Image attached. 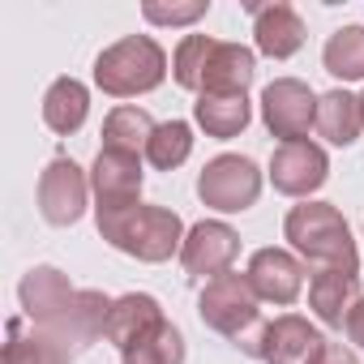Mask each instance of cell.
Wrapping results in <instances>:
<instances>
[{
	"instance_id": "cell-28",
	"label": "cell",
	"mask_w": 364,
	"mask_h": 364,
	"mask_svg": "<svg viewBox=\"0 0 364 364\" xmlns=\"http://www.w3.org/2000/svg\"><path fill=\"white\" fill-rule=\"evenodd\" d=\"M210 14V0H185V5H163V0H146L141 5V18L154 22V26H193L198 18Z\"/></svg>"
},
{
	"instance_id": "cell-26",
	"label": "cell",
	"mask_w": 364,
	"mask_h": 364,
	"mask_svg": "<svg viewBox=\"0 0 364 364\" xmlns=\"http://www.w3.org/2000/svg\"><path fill=\"white\" fill-rule=\"evenodd\" d=\"M189 154H193V129H189L185 120L159 124L154 137H150V146H146V159H150V167H159V171H176Z\"/></svg>"
},
{
	"instance_id": "cell-20",
	"label": "cell",
	"mask_w": 364,
	"mask_h": 364,
	"mask_svg": "<svg viewBox=\"0 0 364 364\" xmlns=\"http://www.w3.org/2000/svg\"><path fill=\"white\" fill-rule=\"evenodd\" d=\"M193 120L206 129V137H240L253 120V107H249V95H198L193 103Z\"/></svg>"
},
{
	"instance_id": "cell-16",
	"label": "cell",
	"mask_w": 364,
	"mask_h": 364,
	"mask_svg": "<svg viewBox=\"0 0 364 364\" xmlns=\"http://www.w3.org/2000/svg\"><path fill=\"white\" fill-rule=\"evenodd\" d=\"M253 9V39L257 52L270 60H287L304 48V22L291 5L274 0V5H249Z\"/></svg>"
},
{
	"instance_id": "cell-6",
	"label": "cell",
	"mask_w": 364,
	"mask_h": 364,
	"mask_svg": "<svg viewBox=\"0 0 364 364\" xmlns=\"http://www.w3.org/2000/svg\"><path fill=\"white\" fill-rule=\"evenodd\" d=\"M262 120L279 146L309 141V129H317V95L300 77H274L262 90Z\"/></svg>"
},
{
	"instance_id": "cell-5",
	"label": "cell",
	"mask_w": 364,
	"mask_h": 364,
	"mask_svg": "<svg viewBox=\"0 0 364 364\" xmlns=\"http://www.w3.org/2000/svg\"><path fill=\"white\" fill-rule=\"evenodd\" d=\"M198 198L202 206L210 210H223V215H240L249 210L257 198H262V171L253 159L245 154H219L202 167L198 176Z\"/></svg>"
},
{
	"instance_id": "cell-17",
	"label": "cell",
	"mask_w": 364,
	"mask_h": 364,
	"mask_svg": "<svg viewBox=\"0 0 364 364\" xmlns=\"http://www.w3.org/2000/svg\"><path fill=\"white\" fill-rule=\"evenodd\" d=\"M355 300H360V270H317L309 279V309L321 326L343 330Z\"/></svg>"
},
{
	"instance_id": "cell-25",
	"label": "cell",
	"mask_w": 364,
	"mask_h": 364,
	"mask_svg": "<svg viewBox=\"0 0 364 364\" xmlns=\"http://www.w3.org/2000/svg\"><path fill=\"white\" fill-rule=\"evenodd\" d=\"M215 43L219 39H210V35H185V39H180V48L171 52V77H176V86L202 95V77H206V60H210Z\"/></svg>"
},
{
	"instance_id": "cell-31",
	"label": "cell",
	"mask_w": 364,
	"mask_h": 364,
	"mask_svg": "<svg viewBox=\"0 0 364 364\" xmlns=\"http://www.w3.org/2000/svg\"><path fill=\"white\" fill-rule=\"evenodd\" d=\"M360 112H364V95H360Z\"/></svg>"
},
{
	"instance_id": "cell-1",
	"label": "cell",
	"mask_w": 364,
	"mask_h": 364,
	"mask_svg": "<svg viewBox=\"0 0 364 364\" xmlns=\"http://www.w3.org/2000/svg\"><path fill=\"white\" fill-rule=\"evenodd\" d=\"M99 236L112 249H120V253H129L137 262L159 266L171 253L185 249L189 232H185V223H180L176 210H167V206H141L137 202V206H124V210H99Z\"/></svg>"
},
{
	"instance_id": "cell-7",
	"label": "cell",
	"mask_w": 364,
	"mask_h": 364,
	"mask_svg": "<svg viewBox=\"0 0 364 364\" xmlns=\"http://www.w3.org/2000/svg\"><path fill=\"white\" fill-rule=\"evenodd\" d=\"M90 202V171H82L73 159H52L39 176V215L52 228H73L86 215Z\"/></svg>"
},
{
	"instance_id": "cell-19",
	"label": "cell",
	"mask_w": 364,
	"mask_h": 364,
	"mask_svg": "<svg viewBox=\"0 0 364 364\" xmlns=\"http://www.w3.org/2000/svg\"><path fill=\"white\" fill-rule=\"evenodd\" d=\"M90 116V90L77 77H56L43 95V124L60 137H73Z\"/></svg>"
},
{
	"instance_id": "cell-23",
	"label": "cell",
	"mask_w": 364,
	"mask_h": 364,
	"mask_svg": "<svg viewBox=\"0 0 364 364\" xmlns=\"http://www.w3.org/2000/svg\"><path fill=\"white\" fill-rule=\"evenodd\" d=\"M69 347H60L48 330H26L22 321H9L5 364H69Z\"/></svg>"
},
{
	"instance_id": "cell-14",
	"label": "cell",
	"mask_w": 364,
	"mask_h": 364,
	"mask_svg": "<svg viewBox=\"0 0 364 364\" xmlns=\"http://www.w3.org/2000/svg\"><path fill=\"white\" fill-rule=\"evenodd\" d=\"M163 321H167V317H163V304H159L154 296L129 291V296H116V300H112V317H107V334H103V338L124 355V351H133L137 343H146Z\"/></svg>"
},
{
	"instance_id": "cell-30",
	"label": "cell",
	"mask_w": 364,
	"mask_h": 364,
	"mask_svg": "<svg viewBox=\"0 0 364 364\" xmlns=\"http://www.w3.org/2000/svg\"><path fill=\"white\" fill-rule=\"evenodd\" d=\"M343 330H347V338L364 351V296H360V300H355V309L347 313V326H343Z\"/></svg>"
},
{
	"instance_id": "cell-12",
	"label": "cell",
	"mask_w": 364,
	"mask_h": 364,
	"mask_svg": "<svg viewBox=\"0 0 364 364\" xmlns=\"http://www.w3.org/2000/svg\"><path fill=\"white\" fill-rule=\"evenodd\" d=\"M107 317H112V296L95 291V287H77V296L65 304V313L48 326V334L69 347V351H86L90 343H99L107 334ZM39 330V326H35Z\"/></svg>"
},
{
	"instance_id": "cell-22",
	"label": "cell",
	"mask_w": 364,
	"mask_h": 364,
	"mask_svg": "<svg viewBox=\"0 0 364 364\" xmlns=\"http://www.w3.org/2000/svg\"><path fill=\"white\" fill-rule=\"evenodd\" d=\"M154 116L146 107H112L107 120H103V150H124V154H137L150 146L154 137Z\"/></svg>"
},
{
	"instance_id": "cell-15",
	"label": "cell",
	"mask_w": 364,
	"mask_h": 364,
	"mask_svg": "<svg viewBox=\"0 0 364 364\" xmlns=\"http://www.w3.org/2000/svg\"><path fill=\"white\" fill-rule=\"evenodd\" d=\"M73 296H77V287H73L69 274H60L56 266H35V270H26L22 283H18L22 313H26L39 330H48V326L65 313V304H69Z\"/></svg>"
},
{
	"instance_id": "cell-21",
	"label": "cell",
	"mask_w": 364,
	"mask_h": 364,
	"mask_svg": "<svg viewBox=\"0 0 364 364\" xmlns=\"http://www.w3.org/2000/svg\"><path fill=\"white\" fill-rule=\"evenodd\" d=\"M364 129V112H360V95L351 90H326L317 95V133L330 146H351Z\"/></svg>"
},
{
	"instance_id": "cell-4",
	"label": "cell",
	"mask_w": 364,
	"mask_h": 364,
	"mask_svg": "<svg viewBox=\"0 0 364 364\" xmlns=\"http://www.w3.org/2000/svg\"><path fill=\"white\" fill-rule=\"evenodd\" d=\"M257 304H262V300H257L249 274H236V270H232V274H219V279H210V283L202 287V296H198V317H202L215 334L232 338L240 351H253L257 330L266 326Z\"/></svg>"
},
{
	"instance_id": "cell-27",
	"label": "cell",
	"mask_w": 364,
	"mask_h": 364,
	"mask_svg": "<svg viewBox=\"0 0 364 364\" xmlns=\"http://www.w3.org/2000/svg\"><path fill=\"white\" fill-rule=\"evenodd\" d=\"M120 360L124 364H185V334H180L171 321H163L146 343H137Z\"/></svg>"
},
{
	"instance_id": "cell-13",
	"label": "cell",
	"mask_w": 364,
	"mask_h": 364,
	"mask_svg": "<svg viewBox=\"0 0 364 364\" xmlns=\"http://www.w3.org/2000/svg\"><path fill=\"white\" fill-rule=\"evenodd\" d=\"M245 274H249L257 300H266V304H296L304 291V266L287 249H257L249 257Z\"/></svg>"
},
{
	"instance_id": "cell-29",
	"label": "cell",
	"mask_w": 364,
	"mask_h": 364,
	"mask_svg": "<svg viewBox=\"0 0 364 364\" xmlns=\"http://www.w3.org/2000/svg\"><path fill=\"white\" fill-rule=\"evenodd\" d=\"M313 364H360V360H355V351H347L343 343H330V338H326V347L317 351Z\"/></svg>"
},
{
	"instance_id": "cell-18",
	"label": "cell",
	"mask_w": 364,
	"mask_h": 364,
	"mask_svg": "<svg viewBox=\"0 0 364 364\" xmlns=\"http://www.w3.org/2000/svg\"><path fill=\"white\" fill-rule=\"evenodd\" d=\"M257 77V56L240 43H215L202 77V95H249Z\"/></svg>"
},
{
	"instance_id": "cell-2",
	"label": "cell",
	"mask_w": 364,
	"mask_h": 364,
	"mask_svg": "<svg viewBox=\"0 0 364 364\" xmlns=\"http://www.w3.org/2000/svg\"><path fill=\"white\" fill-rule=\"evenodd\" d=\"M283 236L317 270H360V253H355L351 228L330 202H300V206H291L287 219H283Z\"/></svg>"
},
{
	"instance_id": "cell-3",
	"label": "cell",
	"mask_w": 364,
	"mask_h": 364,
	"mask_svg": "<svg viewBox=\"0 0 364 364\" xmlns=\"http://www.w3.org/2000/svg\"><path fill=\"white\" fill-rule=\"evenodd\" d=\"M167 77V52L150 35H129L99 52L95 60V86L112 99H137L159 90Z\"/></svg>"
},
{
	"instance_id": "cell-8",
	"label": "cell",
	"mask_w": 364,
	"mask_h": 364,
	"mask_svg": "<svg viewBox=\"0 0 364 364\" xmlns=\"http://www.w3.org/2000/svg\"><path fill=\"white\" fill-rule=\"evenodd\" d=\"M321 347H326V338L309 317L283 313L257 330V343L249 355H257L262 364H313Z\"/></svg>"
},
{
	"instance_id": "cell-24",
	"label": "cell",
	"mask_w": 364,
	"mask_h": 364,
	"mask_svg": "<svg viewBox=\"0 0 364 364\" xmlns=\"http://www.w3.org/2000/svg\"><path fill=\"white\" fill-rule=\"evenodd\" d=\"M321 65H326V73H334L343 82H364V26L334 31L321 48Z\"/></svg>"
},
{
	"instance_id": "cell-9",
	"label": "cell",
	"mask_w": 364,
	"mask_h": 364,
	"mask_svg": "<svg viewBox=\"0 0 364 364\" xmlns=\"http://www.w3.org/2000/svg\"><path fill=\"white\" fill-rule=\"evenodd\" d=\"M236 257H240V236L219 219L193 223L189 236H185V249H180V266L193 279H206V283L219 279V274H232Z\"/></svg>"
},
{
	"instance_id": "cell-11",
	"label": "cell",
	"mask_w": 364,
	"mask_h": 364,
	"mask_svg": "<svg viewBox=\"0 0 364 364\" xmlns=\"http://www.w3.org/2000/svg\"><path fill=\"white\" fill-rule=\"evenodd\" d=\"M326 180H330V159L313 141H287L270 154V185L283 198H304L309 202V193H317Z\"/></svg>"
},
{
	"instance_id": "cell-10",
	"label": "cell",
	"mask_w": 364,
	"mask_h": 364,
	"mask_svg": "<svg viewBox=\"0 0 364 364\" xmlns=\"http://www.w3.org/2000/svg\"><path fill=\"white\" fill-rule=\"evenodd\" d=\"M141 154H124V150H99L95 167H90V193H95V215L99 210H124L137 206L141 198Z\"/></svg>"
}]
</instances>
